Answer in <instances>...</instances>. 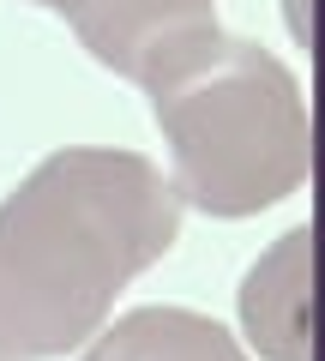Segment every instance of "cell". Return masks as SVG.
Here are the masks:
<instances>
[{
    "mask_svg": "<svg viewBox=\"0 0 325 361\" xmlns=\"http://www.w3.org/2000/svg\"><path fill=\"white\" fill-rule=\"evenodd\" d=\"M181 241V193L139 151H54L0 199V361H54Z\"/></svg>",
    "mask_w": 325,
    "mask_h": 361,
    "instance_id": "obj_1",
    "label": "cell"
},
{
    "mask_svg": "<svg viewBox=\"0 0 325 361\" xmlns=\"http://www.w3.org/2000/svg\"><path fill=\"white\" fill-rule=\"evenodd\" d=\"M175 157V193L205 217H253L289 199L313 169L301 85L271 49L217 25L169 49L139 78Z\"/></svg>",
    "mask_w": 325,
    "mask_h": 361,
    "instance_id": "obj_2",
    "label": "cell"
},
{
    "mask_svg": "<svg viewBox=\"0 0 325 361\" xmlns=\"http://www.w3.org/2000/svg\"><path fill=\"white\" fill-rule=\"evenodd\" d=\"M61 13L97 66L139 85L169 49L217 25V0H37Z\"/></svg>",
    "mask_w": 325,
    "mask_h": 361,
    "instance_id": "obj_3",
    "label": "cell"
},
{
    "mask_svg": "<svg viewBox=\"0 0 325 361\" xmlns=\"http://www.w3.org/2000/svg\"><path fill=\"white\" fill-rule=\"evenodd\" d=\"M241 325L265 361H313V229H289L247 271Z\"/></svg>",
    "mask_w": 325,
    "mask_h": 361,
    "instance_id": "obj_4",
    "label": "cell"
},
{
    "mask_svg": "<svg viewBox=\"0 0 325 361\" xmlns=\"http://www.w3.org/2000/svg\"><path fill=\"white\" fill-rule=\"evenodd\" d=\"M85 361H247L217 319L187 307H139L91 337Z\"/></svg>",
    "mask_w": 325,
    "mask_h": 361,
    "instance_id": "obj_5",
    "label": "cell"
}]
</instances>
